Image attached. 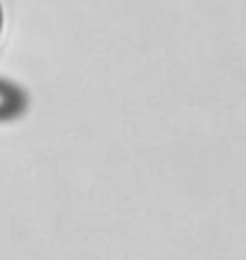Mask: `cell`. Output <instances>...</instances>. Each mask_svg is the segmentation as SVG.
Here are the masks:
<instances>
[{
  "instance_id": "6da1fadb",
  "label": "cell",
  "mask_w": 246,
  "mask_h": 260,
  "mask_svg": "<svg viewBox=\"0 0 246 260\" xmlns=\"http://www.w3.org/2000/svg\"><path fill=\"white\" fill-rule=\"evenodd\" d=\"M28 107L26 91L7 78H0V121L20 117Z\"/></svg>"
},
{
  "instance_id": "7a4b0ae2",
  "label": "cell",
  "mask_w": 246,
  "mask_h": 260,
  "mask_svg": "<svg viewBox=\"0 0 246 260\" xmlns=\"http://www.w3.org/2000/svg\"><path fill=\"white\" fill-rule=\"evenodd\" d=\"M0 32H3V7H0Z\"/></svg>"
}]
</instances>
